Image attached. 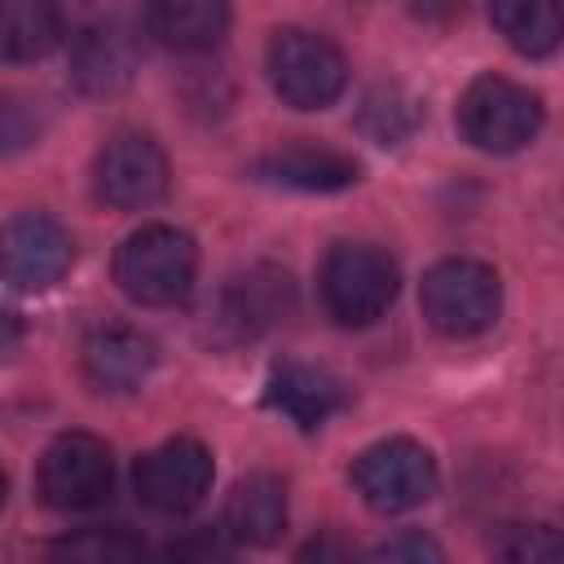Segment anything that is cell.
Masks as SVG:
<instances>
[{
	"label": "cell",
	"mask_w": 564,
	"mask_h": 564,
	"mask_svg": "<svg viewBox=\"0 0 564 564\" xmlns=\"http://www.w3.org/2000/svg\"><path fill=\"white\" fill-rule=\"evenodd\" d=\"M198 247L185 229L145 225L115 251V282L128 300L145 308H172L194 291Z\"/></svg>",
	"instance_id": "obj_1"
},
{
	"label": "cell",
	"mask_w": 564,
	"mask_h": 564,
	"mask_svg": "<svg viewBox=\"0 0 564 564\" xmlns=\"http://www.w3.org/2000/svg\"><path fill=\"white\" fill-rule=\"evenodd\" d=\"M401 286L397 260L375 242H339L322 260V300L339 326L379 322Z\"/></svg>",
	"instance_id": "obj_2"
},
{
	"label": "cell",
	"mask_w": 564,
	"mask_h": 564,
	"mask_svg": "<svg viewBox=\"0 0 564 564\" xmlns=\"http://www.w3.org/2000/svg\"><path fill=\"white\" fill-rule=\"evenodd\" d=\"M419 304H423V317L432 322V330H441L449 339H471L498 322L502 282L489 264L454 256L423 273Z\"/></svg>",
	"instance_id": "obj_3"
},
{
	"label": "cell",
	"mask_w": 564,
	"mask_h": 564,
	"mask_svg": "<svg viewBox=\"0 0 564 564\" xmlns=\"http://www.w3.org/2000/svg\"><path fill=\"white\" fill-rule=\"evenodd\" d=\"M458 128L485 154H511L542 128V101L507 75H480L458 97Z\"/></svg>",
	"instance_id": "obj_4"
},
{
	"label": "cell",
	"mask_w": 564,
	"mask_h": 564,
	"mask_svg": "<svg viewBox=\"0 0 564 564\" xmlns=\"http://www.w3.org/2000/svg\"><path fill=\"white\" fill-rule=\"evenodd\" d=\"M269 79L286 106L326 110L348 84V62L326 35L286 26L269 44Z\"/></svg>",
	"instance_id": "obj_5"
},
{
	"label": "cell",
	"mask_w": 564,
	"mask_h": 564,
	"mask_svg": "<svg viewBox=\"0 0 564 564\" xmlns=\"http://www.w3.org/2000/svg\"><path fill=\"white\" fill-rule=\"evenodd\" d=\"M35 485H40V498L53 511H88V507H101L110 498V485H115L110 445L101 436H93V432H62L44 449L40 471H35Z\"/></svg>",
	"instance_id": "obj_6"
},
{
	"label": "cell",
	"mask_w": 564,
	"mask_h": 564,
	"mask_svg": "<svg viewBox=\"0 0 564 564\" xmlns=\"http://www.w3.org/2000/svg\"><path fill=\"white\" fill-rule=\"evenodd\" d=\"M352 485L366 498V507L397 516V511H410L436 494V458L419 441L392 436V441H379V445L357 454Z\"/></svg>",
	"instance_id": "obj_7"
},
{
	"label": "cell",
	"mask_w": 564,
	"mask_h": 564,
	"mask_svg": "<svg viewBox=\"0 0 564 564\" xmlns=\"http://www.w3.org/2000/svg\"><path fill=\"white\" fill-rule=\"evenodd\" d=\"M93 194L115 212L154 207L167 194V154L141 132L110 137L93 159Z\"/></svg>",
	"instance_id": "obj_8"
},
{
	"label": "cell",
	"mask_w": 564,
	"mask_h": 564,
	"mask_svg": "<svg viewBox=\"0 0 564 564\" xmlns=\"http://www.w3.org/2000/svg\"><path fill=\"white\" fill-rule=\"evenodd\" d=\"M75 260L70 229L48 212H22L0 229V278L13 291H48Z\"/></svg>",
	"instance_id": "obj_9"
},
{
	"label": "cell",
	"mask_w": 564,
	"mask_h": 564,
	"mask_svg": "<svg viewBox=\"0 0 564 564\" xmlns=\"http://www.w3.org/2000/svg\"><path fill=\"white\" fill-rule=\"evenodd\" d=\"M212 454L207 445L189 441V436H172L163 445H154L150 454L137 458V494L150 511H163V516H181V511H194L207 489H212Z\"/></svg>",
	"instance_id": "obj_10"
},
{
	"label": "cell",
	"mask_w": 564,
	"mask_h": 564,
	"mask_svg": "<svg viewBox=\"0 0 564 564\" xmlns=\"http://www.w3.org/2000/svg\"><path fill=\"white\" fill-rule=\"evenodd\" d=\"M141 22L172 53H207L229 31V0H141Z\"/></svg>",
	"instance_id": "obj_11"
},
{
	"label": "cell",
	"mask_w": 564,
	"mask_h": 564,
	"mask_svg": "<svg viewBox=\"0 0 564 564\" xmlns=\"http://www.w3.org/2000/svg\"><path fill=\"white\" fill-rule=\"evenodd\" d=\"M295 304V282L286 269L256 264L242 278H234L220 295V322L234 326L238 335H260L278 326Z\"/></svg>",
	"instance_id": "obj_12"
},
{
	"label": "cell",
	"mask_w": 564,
	"mask_h": 564,
	"mask_svg": "<svg viewBox=\"0 0 564 564\" xmlns=\"http://www.w3.org/2000/svg\"><path fill=\"white\" fill-rule=\"evenodd\" d=\"M154 344L132 326H101L84 339V370L106 392H132L154 370Z\"/></svg>",
	"instance_id": "obj_13"
},
{
	"label": "cell",
	"mask_w": 564,
	"mask_h": 564,
	"mask_svg": "<svg viewBox=\"0 0 564 564\" xmlns=\"http://www.w3.org/2000/svg\"><path fill=\"white\" fill-rule=\"evenodd\" d=\"M251 172L269 185L330 194V189H348L361 167H357V159H348L339 150H326V145H282V150L256 159Z\"/></svg>",
	"instance_id": "obj_14"
},
{
	"label": "cell",
	"mask_w": 564,
	"mask_h": 564,
	"mask_svg": "<svg viewBox=\"0 0 564 564\" xmlns=\"http://www.w3.org/2000/svg\"><path fill=\"white\" fill-rule=\"evenodd\" d=\"M286 529V485L269 471H251L225 502V533L247 546H269Z\"/></svg>",
	"instance_id": "obj_15"
},
{
	"label": "cell",
	"mask_w": 564,
	"mask_h": 564,
	"mask_svg": "<svg viewBox=\"0 0 564 564\" xmlns=\"http://www.w3.org/2000/svg\"><path fill=\"white\" fill-rule=\"evenodd\" d=\"M137 48L119 22H88L75 31V57L70 75L84 93H115L132 79Z\"/></svg>",
	"instance_id": "obj_16"
},
{
	"label": "cell",
	"mask_w": 564,
	"mask_h": 564,
	"mask_svg": "<svg viewBox=\"0 0 564 564\" xmlns=\"http://www.w3.org/2000/svg\"><path fill=\"white\" fill-rule=\"evenodd\" d=\"M344 401H348L344 383L317 366H282L269 379V405L286 414L295 427H322L330 414L344 410Z\"/></svg>",
	"instance_id": "obj_17"
},
{
	"label": "cell",
	"mask_w": 564,
	"mask_h": 564,
	"mask_svg": "<svg viewBox=\"0 0 564 564\" xmlns=\"http://www.w3.org/2000/svg\"><path fill=\"white\" fill-rule=\"evenodd\" d=\"M62 35V0H0V62H40Z\"/></svg>",
	"instance_id": "obj_18"
},
{
	"label": "cell",
	"mask_w": 564,
	"mask_h": 564,
	"mask_svg": "<svg viewBox=\"0 0 564 564\" xmlns=\"http://www.w3.org/2000/svg\"><path fill=\"white\" fill-rule=\"evenodd\" d=\"M489 18L524 57H546L560 44V0H489Z\"/></svg>",
	"instance_id": "obj_19"
},
{
	"label": "cell",
	"mask_w": 564,
	"mask_h": 564,
	"mask_svg": "<svg viewBox=\"0 0 564 564\" xmlns=\"http://www.w3.org/2000/svg\"><path fill=\"white\" fill-rule=\"evenodd\" d=\"M419 119H423V106H419V97L405 93L401 84H379V88H370V93L361 97V115H357L361 132H366L370 141H379V145L405 141V137L419 128Z\"/></svg>",
	"instance_id": "obj_20"
},
{
	"label": "cell",
	"mask_w": 564,
	"mask_h": 564,
	"mask_svg": "<svg viewBox=\"0 0 564 564\" xmlns=\"http://www.w3.org/2000/svg\"><path fill=\"white\" fill-rule=\"evenodd\" d=\"M40 132H44V119H40V110H35L26 97L0 93V159L31 150V145L40 141Z\"/></svg>",
	"instance_id": "obj_21"
},
{
	"label": "cell",
	"mask_w": 564,
	"mask_h": 564,
	"mask_svg": "<svg viewBox=\"0 0 564 564\" xmlns=\"http://www.w3.org/2000/svg\"><path fill=\"white\" fill-rule=\"evenodd\" d=\"M57 555H70V560H132V555H141V542L128 538L123 529H84L79 538H66L57 546Z\"/></svg>",
	"instance_id": "obj_22"
},
{
	"label": "cell",
	"mask_w": 564,
	"mask_h": 564,
	"mask_svg": "<svg viewBox=\"0 0 564 564\" xmlns=\"http://www.w3.org/2000/svg\"><path fill=\"white\" fill-rule=\"evenodd\" d=\"M507 560H555L560 555V542L546 524H529V529H516V542H502L498 546Z\"/></svg>",
	"instance_id": "obj_23"
},
{
	"label": "cell",
	"mask_w": 564,
	"mask_h": 564,
	"mask_svg": "<svg viewBox=\"0 0 564 564\" xmlns=\"http://www.w3.org/2000/svg\"><path fill=\"white\" fill-rule=\"evenodd\" d=\"M375 555H379V560H441V546L427 542L423 533H401V538L383 542Z\"/></svg>",
	"instance_id": "obj_24"
},
{
	"label": "cell",
	"mask_w": 564,
	"mask_h": 564,
	"mask_svg": "<svg viewBox=\"0 0 564 564\" xmlns=\"http://www.w3.org/2000/svg\"><path fill=\"white\" fill-rule=\"evenodd\" d=\"M410 13L441 26V22H454L463 13V0H410Z\"/></svg>",
	"instance_id": "obj_25"
},
{
	"label": "cell",
	"mask_w": 564,
	"mask_h": 564,
	"mask_svg": "<svg viewBox=\"0 0 564 564\" xmlns=\"http://www.w3.org/2000/svg\"><path fill=\"white\" fill-rule=\"evenodd\" d=\"M18 344H22V317L9 304H0V361H9Z\"/></svg>",
	"instance_id": "obj_26"
},
{
	"label": "cell",
	"mask_w": 564,
	"mask_h": 564,
	"mask_svg": "<svg viewBox=\"0 0 564 564\" xmlns=\"http://www.w3.org/2000/svg\"><path fill=\"white\" fill-rule=\"evenodd\" d=\"M0 502H4V471H0Z\"/></svg>",
	"instance_id": "obj_27"
}]
</instances>
